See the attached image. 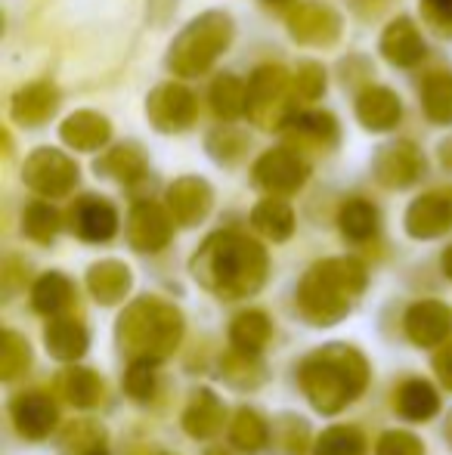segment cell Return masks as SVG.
<instances>
[{
  "label": "cell",
  "mask_w": 452,
  "mask_h": 455,
  "mask_svg": "<svg viewBox=\"0 0 452 455\" xmlns=\"http://www.w3.org/2000/svg\"><path fill=\"white\" fill-rule=\"evenodd\" d=\"M297 381L310 406L322 415H335L347 409L369 384V363L356 347L347 344H329V347L310 354L301 363Z\"/></svg>",
  "instance_id": "cell-1"
},
{
  "label": "cell",
  "mask_w": 452,
  "mask_h": 455,
  "mask_svg": "<svg viewBox=\"0 0 452 455\" xmlns=\"http://www.w3.org/2000/svg\"><path fill=\"white\" fill-rule=\"evenodd\" d=\"M193 273L220 298H248L266 279V254L242 235H214L199 251Z\"/></svg>",
  "instance_id": "cell-2"
},
{
  "label": "cell",
  "mask_w": 452,
  "mask_h": 455,
  "mask_svg": "<svg viewBox=\"0 0 452 455\" xmlns=\"http://www.w3.org/2000/svg\"><path fill=\"white\" fill-rule=\"evenodd\" d=\"M183 338V316L158 298H139L121 313L118 344L131 363H164Z\"/></svg>",
  "instance_id": "cell-3"
},
{
  "label": "cell",
  "mask_w": 452,
  "mask_h": 455,
  "mask_svg": "<svg viewBox=\"0 0 452 455\" xmlns=\"http://www.w3.org/2000/svg\"><path fill=\"white\" fill-rule=\"evenodd\" d=\"M366 270L356 260H326L304 275L297 288V307L307 323L329 329L347 316L350 304L362 294Z\"/></svg>",
  "instance_id": "cell-4"
},
{
  "label": "cell",
  "mask_w": 452,
  "mask_h": 455,
  "mask_svg": "<svg viewBox=\"0 0 452 455\" xmlns=\"http://www.w3.org/2000/svg\"><path fill=\"white\" fill-rule=\"evenodd\" d=\"M10 412H12V425H16V431L22 434L25 440L50 437V431L56 427V419H59L56 403L50 400L47 394H37V390L19 394L16 400H12Z\"/></svg>",
  "instance_id": "cell-5"
},
{
  "label": "cell",
  "mask_w": 452,
  "mask_h": 455,
  "mask_svg": "<svg viewBox=\"0 0 452 455\" xmlns=\"http://www.w3.org/2000/svg\"><path fill=\"white\" fill-rule=\"evenodd\" d=\"M449 331L452 310L440 300H422V304H412L409 313H406V335L418 347H434V344L447 341Z\"/></svg>",
  "instance_id": "cell-6"
},
{
  "label": "cell",
  "mask_w": 452,
  "mask_h": 455,
  "mask_svg": "<svg viewBox=\"0 0 452 455\" xmlns=\"http://www.w3.org/2000/svg\"><path fill=\"white\" fill-rule=\"evenodd\" d=\"M44 344H47L50 356H56L59 363H78L81 356L87 354V329L81 319L75 316H53L47 325V335H44Z\"/></svg>",
  "instance_id": "cell-7"
},
{
  "label": "cell",
  "mask_w": 452,
  "mask_h": 455,
  "mask_svg": "<svg viewBox=\"0 0 452 455\" xmlns=\"http://www.w3.org/2000/svg\"><path fill=\"white\" fill-rule=\"evenodd\" d=\"M220 427H224V403L211 390H195L193 400L186 403V412H183V431L195 440H208L218 437Z\"/></svg>",
  "instance_id": "cell-8"
},
{
  "label": "cell",
  "mask_w": 452,
  "mask_h": 455,
  "mask_svg": "<svg viewBox=\"0 0 452 455\" xmlns=\"http://www.w3.org/2000/svg\"><path fill=\"white\" fill-rule=\"evenodd\" d=\"M393 406H397V412L403 415V419L428 421L440 412V394H437L428 381H422V378H409V381L400 384L397 394H393Z\"/></svg>",
  "instance_id": "cell-9"
},
{
  "label": "cell",
  "mask_w": 452,
  "mask_h": 455,
  "mask_svg": "<svg viewBox=\"0 0 452 455\" xmlns=\"http://www.w3.org/2000/svg\"><path fill=\"white\" fill-rule=\"evenodd\" d=\"M270 338H273V323L260 310L242 313V316H235L233 325H229V341H233V347L242 350V354L258 356L260 350L270 344Z\"/></svg>",
  "instance_id": "cell-10"
},
{
  "label": "cell",
  "mask_w": 452,
  "mask_h": 455,
  "mask_svg": "<svg viewBox=\"0 0 452 455\" xmlns=\"http://www.w3.org/2000/svg\"><path fill=\"white\" fill-rule=\"evenodd\" d=\"M31 307H35L37 313H47V316H66L75 307L72 282L59 273L41 275L35 291H31Z\"/></svg>",
  "instance_id": "cell-11"
},
{
  "label": "cell",
  "mask_w": 452,
  "mask_h": 455,
  "mask_svg": "<svg viewBox=\"0 0 452 455\" xmlns=\"http://www.w3.org/2000/svg\"><path fill=\"white\" fill-rule=\"evenodd\" d=\"M59 387L66 400L78 409H93L103 400V378L97 371L84 369V365H72L66 375L59 378Z\"/></svg>",
  "instance_id": "cell-12"
},
{
  "label": "cell",
  "mask_w": 452,
  "mask_h": 455,
  "mask_svg": "<svg viewBox=\"0 0 452 455\" xmlns=\"http://www.w3.org/2000/svg\"><path fill=\"white\" fill-rule=\"evenodd\" d=\"M220 378L226 384H233L235 390H254L266 381V369L260 365L258 356L242 354V350H229V354L220 360Z\"/></svg>",
  "instance_id": "cell-13"
},
{
  "label": "cell",
  "mask_w": 452,
  "mask_h": 455,
  "mask_svg": "<svg viewBox=\"0 0 452 455\" xmlns=\"http://www.w3.org/2000/svg\"><path fill=\"white\" fill-rule=\"evenodd\" d=\"M87 285H91L93 298H97L99 304H118V300L127 294L131 273L124 270V264L106 260V264H97L91 273H87Z\"/></svg>",
  "instance_id": "cell-14"
},
{
  "label": "cell",
  "mask_w": 452,
  "mask_h": 455,
  "mask_svg": "<svg viewBox=\"0 0 452 455\" xmlns=\"http://www.w3.org/2000/svg\"><path fill=\"white\" fill-rule=\"evenodd\" d=\"M266 440H270V427H266V421L260 419L254 409H239V412L233 415V425H229V443H233L235 450L258 452L266 446Z\"/></svg>",
  "instance_id": "cell-15"
},
{
  "label": "cell",
  "mask_w": 452,
  "mask_h": 455,
  "mask_svg": "<svg viewBox=\"0 0 452 455\" xmlns=\"http://www.w3.org/2000/svg\"><path fill=\"white\" fill-rule=\"evenodd\" d=\"M72 227L78 229L87 242H106L115 233V214L109 204L97 202V198H87L78 208V214L72 217Z\"/></svg>",
  "instance_id": "cell-16"
},
{
  "label": "cell",
  "mask_w": 452,
  "mask_h": 455,
  "mask_svg": "<svg viewBox=\"0 0 452 455\" xmlns=\"http://www.w3.org/2000/svg\"><path fill=\"white\" fill-rule=\"evenodd\" d=\"M452 227V211L449 204L437 202V198H424L412 208L409 214V233L431 239V235H440Z\"/></svg>",
  "instance_id": "cell-17"
},
{
  "label": "cell",
  "mask_w": 452,
  "mask_h": 455,
  "mask_svg": "<svg viewBox=\"0 0 452 455\" xmlns=\"http://www.w3.org/2000/svg\"><path fill=\"white\" fill-rule=\"evenodd\" d=\"M131 242L139 251H155L168 242V220L155 208H139L131 223Z\"/></svg>",
  "instance_id": "cell-18"
},
{
  "label": "cell",
  "mask_w": 452,
  "mask_h": 455,
  "mask_svg": "<svg viewBox=\"0 0 452 455\" xmlns=\"http://www.w3.org/2000/svg\"><path fill=\"white\" fill-rule=\"evenodd\" d=\"M316 455H366V437L356 427H329L316 443Z\"/></svg>",
  "instance_id": "cell-19"
},
{
  "label": "cell",
  "mask_w": 452,
  "mask_h": 455,
  "mask_svg": "<svg viewBox=\"0 0 452 455\" xmlns=\"http://www.w3.org/2000/svg\"><path fill=\"white\" fill-rule=\"evenodd\" d=\"M31 363V350H28V341L19 338L16 331H4L0 338V378L4 381H12L19 378Z\"/></svg>",
  "instance_id": "cell-20"
},
{
  "label": "cell",
  "mask_w": 452,
  "mask_h": 455,
  "mask_svg": "<svg viewBox=\"0 0 452 455\" xmlns=\"http://www.w3.org/2000/svg\"><path fill=\"white\" fill-rule=\"evenodd\" d=\"M103 443V427L93 425V421H75V425L66 427V450L72 455H87Z\"/></svg>",
  "instance_id": "cell-21"
},
{
  "label": "cell",
  "mask_w": 452,
  "mask_h": 455,
  "mask_svg": "<svg viewBox=\"0 0 452 455\" xmlns=\"http://www.w3.org/2000/svg\"><path fill=\"white\" fill-rule=\"evenodd\" d=\"M124 390L133 396V400H149L155 394V363H146L137 360L127 365V375H124Z\"/></svg>",
  "instance_id": "cell-22"
},
{
  "label": "cell",
  "mask_w": 452,
  "mask_h": 455,
  "mask_svg": "<svg viewBox=\"0 0 452 455\" xmlns=\"http://www.w3.org/2000/svg\"><path fill=\"white\" fill-rule=\"evenodd\" d=\"M254 223H258L260 233L273 235V239H285V235L291 233V214L289 208H282V204H264V208H258V214H254Z\"/></svg>",
  "instance_id": "cell-23"
},
{
  "label": "cell",
  "mask_w": 452,
  "mask_h": 455,
  "mask_svg": "<svg viewBox=\"0 0 452 455\" xmlns=\"http://www.w3.org/2000/svg\"><path fill=\"white\" fill-rule=\"evenodd\" d=\"M341 223H344V233H347L350 239H369V235L375 233V211L362 202H353L347 211H344Z\"/></svg>",
  "instance_id": "cell-24"
},
{
  "label": "cell",
  "mask_w": 452,
  "mask_h": 455,
  "mask_svg": "<svg viewBox=\"0 0 452 455\" xmlns=\"http://www.w3.org/2000/svg\"><path fill=\"white\" fill-rule=\"evenodd\" d=\"M375 455H424V446L416 434L406 431H387L375 443Z\"/></svg>",
  "instance_id": "cell-25"
},
{
  "label": "cell",
  "mask_w": 452,
  "mask_h": 455,
  "mask_svg": "<svg viewBox=\"0 0 452 455\" xmlns=\"http://www.w3.org/2000/svg\"><path fill=\"white\" fill-rule=\"evenodd\" d=\"M25 229H28L31 239L37 242H50V235L56 233V214L47 208H31L28 220H25Z\"/></svg>",
  "instance_id": "cell-26"
},
{
  "label": "cell",
  "mask_w": 452,
  "mask_h": 455,
  "mask_svg": "<svg viewBox=\"0 0 452 455\" xmlns=\"http://www.w3.org/2000/svg\"><path fill=\"white\" fill-rule=\"evenodd\" d=\"M434 369H437V378H440L443 384L452 390V341L447 344V347L437 350L434 356Z\"/></svg>",
  "instance_id": "cell-27"
},
{
  "label": "cell",
  "mask_w": 452,
  "mask_h": 455,
  "mask_svg": "<svg viewBox=\"0 0 452 455\" xmlns=\"http://www.w3.org/2000/svg\"><path fill=\"white\" fill-rule=\"evenodd\" d=\"M443 273H447L449 279H452V248H449L447 254H443Z\"/></svg>",
  "instance_id": "cell-28"
},
{
  "label": "cell",
  "mask_w": 452,
  "mask_h": 455,
  "mask_svg": "<svg viewBox=\"0 0 452 455\" xmlns=\"http://www.w3.org/2000/svg\"><path fill=\"white\" fill-rule=\"evenodd\" d=\"M87 455H109V450H106V443H103V446H97V450L87 452Z\"/></svg>",
  "instance_id": "cell-29"
},
{
  "label": "cell",
  "mask_w": 452,
  "mask_h": 455,
  "mask_svg": "<svg viewBox=\"0 0 452 455\" xmlns=\"http://www.w3.org/2000/svg\"><path fill=\"white\" fill-rule=\"evenodd\" d=\"M447 440H449V443H452V415H449V419H447Z\"/></svg>",
  "instance_id": "cell-30"
},
{
  "label": "cell",
  "mask_w": 452,
  "mask_h": 455,
  "mask_svg": "<svg viewBox=\"0 0 452 455\" xmlns=\"http://www.w3.org/2000/svg\"><path fill=\"white\" fill-rule=\"evenodd\" d=\"M208 455H226L224 450H211V452H208Z\"/></svg>",
  "instance_id": "cell-31"
},
{
  "label": "cell",
  "mask_w": 452,
  "mask_h": 455,
  "mask_svg": "<svg viewBox=\"0 0 452 455\" xmlns=\"http://www.w3.org/2000/svg\"><path fill=\"white\" fill-rule=\"evenodd\" d=\"M162 455H168V452H162Z\"/></svg>",
  "instance_id": "cell-32"
}]
</instances>
